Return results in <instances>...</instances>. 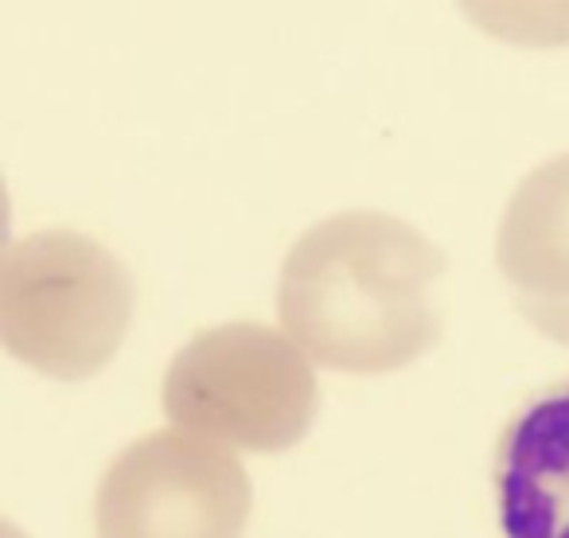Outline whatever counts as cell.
<instances>
[{
  "label": "cell",
  "instance_id": "obj_1",
  "mask_svg": "<svg viewBox=\"0 0 569 538\" xmlns=\"http://www.w3.org/2000/svg\"><path fill=\"white\" fill-rule=\"evenodd\" d=\"M445 250L382 211L320 219L284 253L277 320L328 371H402L441 340Z\"/></svg>",
  "mask_w": 569,
  "mask_h": 538
},
{
  "label": "cell",
  "instance_id": "obj_6",
  "mask_svg": "<svg viewBox=\"0 0 569 538\" xmlns=\"http://www.w3.org/2000/svg\"><path fill=\"white\" fill-rule=\"evenodd\" d=\"M503 538H569V379L530 395L496 441Z\"/></svg>",
  "mask_w": 569,
  "mask_h": 538
},
{
  "label": "cell",
  "instance_id": "obj_4",
  "mask_svg": "<svg viewBox=\"0 0 569 538\" xmlns=\"http://www.w3.org/2000/svg\"><path fill=\"white\" fill-rule=\"evenodd\" d=\"M253 488L242 460L188 429H157L98 480V538H242Z\"/></svg>",
  "mask_w": 569,
  "mask_h": 538
},
{
  "label": "cell",
  "instance_id": "obj_5",
  "mask_svg": "<svg viewBox=\"0 0 569 538\" xmlns=\"http://www.w3.org/2000/svg\"><path fill=\"white\" fill-rule=\"evenodd\" d=\"M496 261L515 309L569 348V152L519 180L499 222Z\"/></svg>",
  "mask_w": 569,
  "mask_h": 538
},
{
  "label": "cell",
  "instance_id": "obj_3",
  "mask_svg": "<svg viewBox=\"0 0 569 538\" xmlns=\"http://www.w3.org/2000/svg\"><path fill=\"white\" fill-rule=\"evenodd\" d=\"M320 387L309 356L266 325H219L191 336L164 375L176 429L250 452H284L312 429Z\"/></svg>",
  "mask_w": 569,
  "mask_h": 538
},
{
  "label": "cell",
  "instance_id": "obj_2",
  "mask_svg": "<svg viewBox=\"0 0 569 538\" xmlns=\"http://www.w3.org/2000/svg\"><path fill=\"white\" fill-rule=\"evenodd\" d=\"M133 278L79 230H32L0 261V340L12 359L59 382L94 379L133 325Z\"/></svg>",
  "mask_w": 569,
  "mask_h": 538
}]
</instances>
